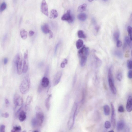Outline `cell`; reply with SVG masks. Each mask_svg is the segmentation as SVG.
<instances>
[{"label":"cell","instance_id":"1","mask_svg":"<svg viewBox=\"0 0 132 132\" xmlns=\"http://www.w3.org/2000/svg\"><path fill=\"white\" fill-rule=\"evenodd\" d=\"M14 62L17 68V73L20 75L23 73V60L22 54L18 53L15 56Z\"/></svg>","mask_w":132,"mask_h":132},{"label":"cell","instance_id":"2","mask_svg":"<svg viewBox=\"0 0 132 132\" xmlns=\"http://www.w3.org/2000/svg\"><path fill=\"white\" fill-rule=\"evenodd\" d=\"M78 107L77 104L75 103L71 109L69 120L68 122V127L69 130H71L74 126Z\"/></svg>","mask_w":132,"mask_h":132},{"label":"cell","instance_id":"3","mask_svg":"<svg viewBox=\"0 0 132 132\" xmlns=\"http://www.w3.org/2000/svg\"><path fill=\"white\" fill-rule=\"evenodd\" d=\"M30 81L28 75L26 76L20 84L19 89L20 92L23 94L27 93L29 90Z\"/></svg>","mask_w":132,"mask_h":132},{"label":"cell","instance_id":"4","mask_svg":"<svg viewBox=\"0 0 132 132\" xmlns=\"http://www.w3.org/2000/svg\"><path fill=\"white\" fill-rule=\"evenodd\" d=\"M108 82L111 90L114 94L115 95L117 93V90L115 86L113 80L111 68H109L108 71Z\"/></svg>","mask_w":132,"mask_h":132},{"label":"cell","instance_id":"5","mask_svg":"<svg viewBox=\"0 0 132 132\" xmlns=\"http://www.w3.org/2000/svg\"><path fill=\"white\" fill-rule=\"evenodd\" d=\"M35 118L37 123V126H41L43 123L44 120V113L41 111H39L38 110L36 113Z\"/></svg>","mask_w":132,"mask_h":132},{"label":"cell","instance_id":"6","mask_svg":"<svg viewBox=\"0 0 132 132\" xmlns=\"http://www.w3.org/2000/svg\"><path fill=\"white\" fill-rule=\"evenodd\" d=\"M28 67V51L27 50L25 52L24 56L23 73H26L27 72Z\"/></svg>","mask_w":132,"mask_h":132},{"label":"cell","instance_id":"7","mask_svg":"<svg viewBox=\"0 0 132 132\" xmlns=\"http://www.w3.org/2000/svg\"><path fill=\"white\" fill-rule=\"evenodd\" d=\"M61 19L62 20L68 21L69 23L73 22L74 20V18L71 14L70 10H68L66 13L62 16Z\"/></svg>","mask_w":132,"mask_h":132},{"label":"cell","instance_id":"8","mask_svg":"<svg viewBox=\"0 0 132 132\" xmlns=\"http://www.w3.org/2000/svg\"><path fill=\"white\" fill-rule=\"evenodd\" d=\"M23 107L24 106H23L20 107L18 111L16 114L17 115H18L19 120L21 122L24 121L26 118V113L22 110Z\"/></svg>","mask_w":132,"mask_h":132},{"label":"cell","instance_id":"9","mask_svg":"<svg viewBox=\"0 0 132 132\" xmlns=\"http://www.w3.org/2000/svg\"><path fill=\"white\" fill-rule=\"evenodd\" d=\"M89 53V49L88 47H86L85 45L79 51L78 54L80 58L83 57H88Z\"/></svg>","mask_w":132,"mask_h":132},{"label":"cell","instance_id":"10","mask_svg":"<svg viewBox=\"0 0 132 132\" xmlns=\"http://www.w3.org/2000/svg\"><path fill=\"white\" fill-rule=\"evenodd\" d=\"M112 108L111 121L113 127L114 128L116 125V118L115 109L112 103H111Z\"/></svg>","mask_w":132,"mask_h":132},{"label":"cell","instance_id":"11","mask_svg":"<svg viewBox=\"0 0 132 132\" xmlns=\"http://www.w3.org/2000/svg\"><path fill=\"white\" fill-rule=\"evenodd\" d=\"M41 11L46 16H48V8L47 3L45 0L42 1L41 7Z\"/></svg>","mask_w":132,"mask_h":132},{"label":"cell","instance_id":"12","mask_svg":"<svg viewBox=\"0 0 132 132\" xmlns=\"http://www.w3.org/2000/svg\"><path fill=\"white\" fill-rule=\"evenodd\" d=\"M62 75L61 71H58L55 75L53 80V84L54 86H57L60 82Z\"/></svg>","mask_w":132,"mask_h":132},{"label":"cell","instance_id":"13","mask_svg":"<svg viewBox=\"0 0 132 132\" xmlns=\"http://www.w3.org/2000/svg\"><path fill=\"white\" fill-rule=\"evenodd\" d=\"M14 101L16 106H22L23 103V100L22 98L17 95H15Z\"/></svg>","mask_w":132,"mask_h":132},{"label":"cell","instance_id":"14","mask_svg":"<svg viewBox=\"0 0 132 132\" xmlns=\"http://www.w3.org/2000/svg\"><path fill=\"white\" fill-rule=\"evenodd\" d=\"M127 111L129 112H132V99L131 96H129L126 105Z\"/></svg>","mask_w":132,"mask_h":132},{"label":"cell","instance_id":"15","mask_svg":"<svg viewBox=\"0 0 132 132\" xmlns=\"http://www.w3.org/2000/svg\"><path fill=\"white\" fill-rule=\"evenodd\" d=\"M49 79L45 77H44L42 79L41 82V85L44 88H47L49 86Z\"/></svg>","mask_w":132,"mask_h":132},{"label":"cell","instance_id":"16","mask_svg":"<svg viewBox=\"0 0 132 132\" xmlns=\"http://www.w3.org/2000/svg\"><path fill=\"white\" fill-rule=\"evenodd\" d=\"M125 126L124 122L123 120L119 121L117 125V130L120 131L124 129Z\"/></svg>","mask_w":132,"mask_h":132},{"label":"cell","instance_id":"17","mask_svg":"<svg viewBox=\"0 0 132 132\" xmlns=\"http://www.w3.org/2000/svg\"><path fill=\"white\" fill-rule=\"evenodd\" d=\"M52 97V95L50 94L45 100V105L46 108L47 110H49L50 106V101L51 97Z\"/></svg>","mask_w":132,"mask_h":132},{"label":"cell","instance_id":"18","mask_svg":"<svg viewBox=\"0 0 132 132\" xmlns=\"http://www.w3.org/2000/svg\"><path fill=\"white\" fill-rule=\"evenodd\" d=\"M41 29L42 31L45 34L49 33L50 30L48 25L47 24H45L42 25Z\"/></svg>","mask_w":132,"mask_h":132},{"label":"cell","instance_id":"19","mask_svg":"<svg viewBox=\"0 0 132 132\" xmlns=\"http://www.w3.org/2000/svg\"><path fill=\"white\" fill-rule=\"evenodd\" d=\"M58 13L56 9H53L51 10L50 12V18L51 19H55L57 18Z\"/></svg>","mask_w":132,"mask_h":132},{"label":"cell","instance_id":"20","mask_svg":"<svg viewBox=\"0 0 132 132\" xmlns=\"http://www.w3.org/2000/svg\"><path fill=\"white\" fill-rule=\"evenodd\" d=\"M78 18L80 21H84L86 20L87 18V16L86 13H81L78 15Z\"/></svg>","mask_w":132,"mask_h":132},{"label":"cell","instance_id":"21","mask_svg":"<svg viewBox=\"0 0 132 132\" xmlns=\"http://www.w3.org/2000/svg\"><path fill=\"white\" fill-rule=\"evenodd\" d=\"M32 97L30 96H28L26 100V104L25 106V108L27 110L28 109V106L31 104V102L32 101Z\"/></svg>","mask_w":132,"mask_h":132},{"label":"cell","instance_id":"22","mask_svg":"<svg viewBox=\"0 0 132 132\" xmlns=\"http://www.w3.org/2000/svg\"><path fill=\"white\" fill-rule=\"evenodd\" d=\"M87 57L84 56L81 57L80 58V65L81 66L83 67L86 65L87 62Z\"/></svg>","mask_w":132,"mask_h":132},{"label":"cell","instance_id":"23","mask_svg":"<svg viewBox=\"0 0 132 132\" xmlns=\"http://www.w3.org/2000/svg\"><path fill=\"white\" fill-rule=\"evenodd\" d=\"M27 33L24 29L21 30L20 31V35L21 38L23 40L26 39L27 37Z\"/></svg>","mask_w":132,"mask_h":132},{"label":"cell","instance_id":"24","mask_svg":"<svg viewBox=\"0 0 132 132\" xmlns=\"http://www.w3.org/2000/svg\"><path fill=\"white\" fill-rule=\"evenodd\" d=\"M83 44V41L82 40L79 39L76 43V47L77 49H79L82 47Z\"/></svg>","mask_w":132,"mask_h":132},{"label":"cell","instance_id":"25","mask_svg":"<svg viewBox=\"0 0 132 132\" xmlns=\"http://www.w3.org/2000/svg\"><path fill=\"white\" fill-rule=\"evenodd\" d=\"M104 114L106 116L109 115L110 113V108L108 105H105L104 106Z\"/></svg>","mask_w":132,"mask_h":132},{"label":"cell","instance_id":"26","mask_svg":"<svg viewBox=\"0 0 132 132\" xmlns=\"http://www.w3.org/2000/svg\"><path fill=\"white\" fill-rule=\"evenodd\" d=\"M87 5L86 3H84L79 6L78 7V11L80 12H83L86 9Z\"/></svg>","mask_w":132,"mask_h":132},{"label":"cell","instance_id":"27","mask_svg":"<svg viewBox=\"0 0 132 132\" xmlns=\"http://www.w3.org/2000/svg\"><path fill=\"white\" fill-rule=\"evenodd\" d=\"M22 130L21 127L20 126H14L11 131V132H20Z\"/></svg>","mask_w":132,"mask_h":132},{"label":"cell","instance_id":"28","mask_svg":"<svg viewBox=\"0 0 132 132\" xmlns=\"http://www.w3.org/2000/svg\"><path fill=\"white\" fill-rule=\"evenodd\" d=\"M78 35L79 38L85 39L86 38V35L82 30H80L78 31Z\"/></svg>","mask_w":132,"mask_h":132},{"label":"cell","instance_id":"29","mask_svg":"<svg viewBox=\"0 0 132 132\" xmlns=\"http://www.w3.org/2000/svg\"><path fill=\"white\" fill-rule=\"evenodd\" d=\"M114 54L117 57L119 58H122L123 57V54L121 51L119 50H116L114 52Z\"/></svg>","mask_w":132,"mask_h":132},{"label":"cell","instance_id":"30","mask_svg":"<svg viewBox=\"0 0 132 132\" xmlns=\"http://www.w3.org/2000/svg\"><path fill=\"white\" fill-rule=\"evenodd\" d=\"M125 44L128 45L130 47L132 46V40L130 39L129 37L126 36L125 37Z\"/></svg>","mask_w":132,"mask_h":132},{"label":"cell","instance_id":"31","mask_svg":"<svg viewBox=\"0 0 132 132\" xmlns=\"http://www.w3.org/2000/svg\"><path fill=\"white\" fill-rule=\"evenodd\" d=\"M120 35V33L118 32H115L113 35L114 38V40L117 42L119 40Z\"/></svg>","mask_w":132,"mask_h":132},{"label":"cell","instance_id":"32","mask_svg":"<svg viewBox=\"0 0 132 132\" xmlns=\"http://www.w3.org/2000/svg\"><path fill=\"white\" fill-rule=\"evenodd\" d=\"M7 8V4L5 2H3L2 3L0 8V11L1 12H2L5 10Z\"/></svg>","mask_w":132,"mask_h":132},{"label":"cell","instance_id":"33","mask_svg":"<svg viewBox=\"0 0 132 132\" xmlns=\"http://www.w3.org/2000/svg\"><path fill=\"white\" fill-rule=\"evenodd\" d=\"M127 31L129 35V37L130 39L132 41V28L130 26L128 27L127 28Z\"/></svg>","mask_w":132,"mask_h":132},{"label":"cell","instance_id":"34","mask_svg":"<svg viewBox=\"0 0 132 132\" xmlns=\"http://www.w3.org/2000/svg\"><path fill=\"white\" fill-rule=\"evenodd\" d=\"M105 126L106 129H108L111 126V124L109 121H106L105 123Z\"/></svg>","mask_w":132,"mask_h":132},{"label":"cell","instance_id":"35","mask_svg":"<svg viewBox=\"0 0 132 132\" xmlns=\"http://www.w3.org/2000/svg\"><path fill=\"white\" fill-rule=\"evenodd\" d=\"M123 77V75L121 72H119L117 73V76L116 78L119 81H121Z\"/></svg>","mask_w":132,"mask_h":132},{"label":"cell","instance_id":"36","mask_svg":"<svg viewBox=\"0 0 132 132\" xmlns=\"http://www.w3.org/2000/svg\"><path fill=\"white\" fill-rule=\"evenodd\" d=\"M127 66L128 68L129 69H131L132 68V62L131 60H130L127 61Z\"/></svg>","mask_w":132,"mask_h":132},{"label":"cell","instance_id":"37","mask_svg":"<svg viewBox=\"0 0 132 132\" xmlns=\"http://www.w3.org/2000/svg\"><path fill=\"white\" fill-rule=\"evenodd\" d=\"M118 111L120 113H123L124 111V109L123 106L121 105L119 106L118 109Z\"/></svg>","mask_w":132,"mask_h":132},{"label":"cell","instance_id":"38","mask_svg":"<svg viewBox=\"0 0 132 132\" xmlns=\"http://www.w3.org/2000/svg\"><path fill=\"white\" fill-rule=\"evenodd\" d=\"M31 123L32 125L33 126L35 127L37 126V123L35 118L32 119Z\"/></svg>","mask_w":132,"mask_h":132},{"label":"cell","instance_id":"39","mask_svg":"<svg viewBox=\"0 0 132 132\" xmlns=\"http://www.w3.org/2000/svg\"><path fill=\"white\" fill-rule=\"evenodd\" d=\"M6 126L2 125L0 126V132H5Z\"/></svg>","mask_w":132,"mask_h":132},{"label":"cell","instance_id":"40","mask_svg":"<svg viewBox=\"0 0 132 132\" xmlns=\"http://www.w3.org/2000/svg\"><path fill=\"white\" fill-rule=\"evenodd\" d=\"M116 46L117 47L120 48L121 47L122 45V42L121 41L118 40L117 42Z\"/></svg>","mask_w":132,"mask_h":132},{"label":"cell","instance_id":"41","mask_svg":"<svg viewBox=\"0 0 132 132\" xmlns=\"http://www.w3.org/2000/svg\"><path fill=\"white\" fill-rule=\"evenodd\" d=\"M60 44V43L59 42L56 45L54 51V55H56L57 53V50L58 47L59 46Z\"/></svg>","mask_w":132,"mask_h":132},{"label":"cell","instance_id":"42","mask_svg":"<svg viewBox=\"0 0 132 132\" xmlns=\"http://www.w3.org/2000/svg\"><path fill=\"white\" fill-rule=\"evenodd\" d=\"M9 114L8 113H6L2 114L1 116L2 117L5 118H8L9 116Z\"/></svg>","mask_w":132,"mask_h":132},{"label":"cell","instance_id":"43","mask_svg":"<svg viewBox=\"0 0 132 132\" xmlns=\"http://www.w3.org/2000/svg\"><path fill=\"white\" fill-rule=\"evenodd\" d=\"M128 77L130 79H132V70H130L128 72Z\"/></svg>","mask_w":132,"mask_h":132},{"label":"cell","instance_id":"44","mask_svg":"<svg viewBox=\"0 0 132 132\" xmlns=\"http://www.w3.org/2000/svg\"><path fill=\"white\" fill-rule=\"evenodd\" d=\"M34 34H35V32L33 31H30L29 32V35L31 37L33 36Z\"/></svg>","mask_w":132,"mask_h":132},{"label":"cell","instance_id":"45","mask_svg":"<svg viewBox=\"0 0 132 132\" xmlns=\"http://www.w3.org/2000/svg\"><path fill=\"white\" fill-rule=\"evenodd\" d=\"M8 59L7 58H4V64L6 65L8 63Z\"/></svg>","mask_w":132,"mask_h":132},{"label":"cell","instance_id":"46","mask_svg":"<svg viewBox=\"0 0 132 132\" xmlns=\"http://www.w3.org/2000/svg\"><path fill=\"white\" fill-rule=\"evenodd\" d=\"M66 65V64L63 62L61 63V67L62 68H64L65 67Z\"/></svg>","mask_w":132,"mask_h":132},{"label":"cell","instance_id":"47","mask_svg":"<svg viewBox=\"0 0 132 132\" xmlns=\"http://www.w3.org/2000/svg\"><path fill=\"white\" fill-rule=\"evenodd\" d=\"M49 33V35H50L49 36V38L50 39H51V38H52L53 37V34L52 32L51 31H50Z\"/></svg>","mask_w":132,"mask_h":132},{"label":"cell","instance_id":"48","mask_svg":"<svg viewBox=\"0 0 132 132\" xmlns=\"http://www.w3.org/2000/svg\"><path fill=\"white\" fill-rule=\"evenodd\" d=\"M100 27L99 26H96L95 27V29L97 32H99Z\"/></svg>","mask_w":132,"mask_h":132},{"label":"cell","instance_id":"49","mask_svg":"<svg viewBox=\"0 0 132 132\" xmlns=\"http://www.w3.org/2000/svg\"><path fill=\"white\" fill-rule=\"evenodd\" d=\"M92 22L93 24L95 25L96 23V21L94 18H93L92 19Z\"/></svg>","mask_w":132,"mask_h":132},{"label":"cell","instance_id":"50","mask_svg":"<svg viewBox=\"0 0 132 132\" xmlns=\"http://www.w3.org/2000/svg\"><path fill=\"white\" fill-rule=\"evenodd\" d=\"M63 62L66 64V65L67 64L68 60L67 59H64L63 60Z\"/></svg>","mask_w":132,"mask_h":132},{"label":"cell","instance_id":"51","mask_svg":"<svg viewBox=\"0 0 132 132\" xmlns=\"http://www.w3.org/2000/svg\"><path fill=\"white\" fill-rule=\"evenodd\" d=\"M5 103L6 105H8L9 103V101L7 99H6L5 100Z\"/></svg>","mask_w":132,"mask_h":132},{"label":"cell","instance_id":"52","mask_svg":"<svg viewBox=\"0 0 132 132\" xmlns=\"http://www.w3.org/2000/svg\"><path fill=\"white\" fill-rule=\"evenodd\" d=\"M33 132H39V131H38L37 130H35V131H34Z\"/></svg>","mask_w":132,"mask_h":132},{"label":"cell","instance_id":"53","mask_svg":"<svg viewBox=\"0 0 132 132\" xmlns=\"http://www.w3.org/2000/svg\"><path fill=\"white\" fill-rule=\"evenodd\" d=\"M108 132H114V131L113 130H111L109 131Z\"/></svg>","mask_w":132,"mask_h":132},{"label":"cell","instance_id":"54","mask_svg":"<svg viewBox=\"0 0 132 132\" xmlns=\"http://www.w3.org/2000/svg\"><path fill=\"white\" fill-rule=\"evenodd\" d=\"M26 132V131H24L23 132Z\"/></svg>","mask_w":132,"mask_h":132},{"label":"cell","instance_id":"55","mask_svg":"<svg viewBox=\"0 0 132 132\" xmlns=\"http://www.w3.org/2000/svg\"><path fill=\"white\" fill-rule=\"evenodd\" d=\"M104 132H106L105 131Z\"/></svg>","mask_w":132,"mask_h":132}]
</instances>
